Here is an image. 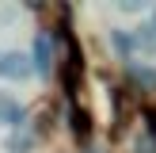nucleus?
<instances>
[{
    "mask_svg": "<svg viewBox=\"0 0 156 153\" xmlns=\"http://www.w3.org/2000/svg\"><path fill=\"white\" fill-rule=\"evenodd\" d=\"M34 73V58L23 50H0V76L4 80H27Z\"/></svg>",
    "mask_w": 156,
    "mask_h": 153,
    "instance_id": "obj_1",
    "label": "nucleus"
},
{
    "mask_svg": "<svg viewBox=\"0 0 156 153\" xmlns=\"http://www.w3.org/2000/svg\"><path fill=\"white\" fill-rule=\"evenodd\" d=\"M126 73H129V80H133V84H141V88L156 92V69H152V65H137V61H126Z\"/></svg>",
    "mask_w": 156,
    "mask_h": 153,
    "instance_id": "obj_4",
    "label": "nucleus"
},
{
    "mask_svg": "<svg viewBox=\"0 0 156 153\" xmlns=\"http://www.w3.org/2000/svg\"><path fill=\"white\" fill-rule=\"evenodd\" d=\"M111 46L122 54V58H129V54L137 50V42H133V31H111Z\"/></svg>",
    "mask_w": 156,
    "mask_h": 153,
    "instance_id": "obj_6",
    "label": "nucleus"
},
{
    "mask_svg": "<svg viewBox=\"0 0 156 153\" xmlns=\"http://www.w3.org/2000/svg\"><path fill=\"white\" fill-rule=\"evenodd\" d=\"M30 58H34V73H42V76H50L53 73V65H57V42H53V35H38L34 38V54H30Z\"/></svg>",
    "mask_w": 156,
    "mask_h": 153,
    "instance_id": "obj_2",
    "label": "nucleus"
},
{
    "mask_svg": "<svg viewBox=\"0 0 156 153\" xmlns=\"http://www.w3.org/2000/svg\"><path fill=\"white\" fill-rule=\"evenodd\" d=\"M122 12H145V0H122Z\"/></svg>",
    "mask_w": 156,
    "mask_h": 153,
    "instance_id": "obj_7",
    "label": "nucleus"
},
{
    "mask_svg": "<svg viewBox=\"0 0 156 153\" xmlns=\"http://www.w3.org/2000/svg\"><path fill=\"white\" fill-rule=\"evenodd\" d=\"M149 23H152V27H156V8H152V15H149Z\"/></svg>",
    "mask_w": 156,
    "mask_h": 153,
    "instance_id": "obj_8",
    "label": "nucleus"
},
{
    "mask_svg": "<svg viewBox=\"0 0 156 153\" xmlns=\"http://www.w3.org/2000/svg\"><path fill=\"white\" fill-rule=\"evenodd\" d=\"M133 42H137V50L156 54V27H152V23H137V27H133Z\"/></svg>",
    "mask_w": 156,
    "mask_h": 153,
    "instance_id": "obj_5",
    "label": "nucleus"
},
{
    "mask_svg": "<svg viewBox=\"0 0 156 153\" xmlns=\"http://www.w3.org/2000/svg\"><path fill=\"white\" fill-rule=\"evenodd\" d=\"M23 122V107L12 92H0V126H19Z\"/></svg>",
    "mask_w": 156,
    "mask_h": 153,
    "instance_id": "obj_3",
    "label": "nucleus"
}]
</instances>
